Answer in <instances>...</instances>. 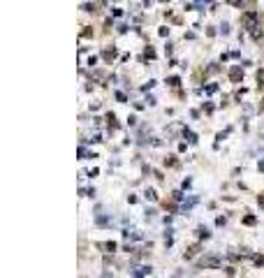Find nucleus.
<instances>
[{
  "mask_svg": "<svg viewBox=\"0 0 264 278\" xmlns=\"http://www.w3.org/2000/svg\"><path fill=\"white\" fill-rule=\"evenodd\" d=\"M259 204H262V206H264V195H259Z\"/></svg>",
  "mask_w": 264,
  "mask_h": 278,
  "instance_id": "obj_1",
  "label": "nucleus"
}]
</instances>
